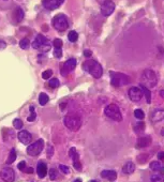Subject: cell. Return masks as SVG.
<instances>
[{
	"mask_svg": "<svg viewBox=\"0 0 164 182\" xmlns=\"http://www.w3.org/2000/svg\"><path fill=\"white\" fill-rule=\"evenodd\" d=\"M0 177L4 182H13L15 179V172L12 168L7 167L0 172Z\"/></svg>",
	"mask_w": 164,
	"mask_h": 182,
	"instance_id": "obj_11",
	"label": "cell"
},
{
	"mask_svg": "<svg viewBox=\"0 0 164 182\" xmlns=\"http://www.w3.org/2000/svg\"><path fill=\"white\" fill-rule=\"evenodd\" d=\"M43 148H44V140L43 139H39L36 142H32L28 146L27 148V153L30 156H38L40 153L42 152Z\"/></svg>",
	"mask_w": 164,
	"mask_h": 182,
	"instance_id": "obj_8",
	"label": "cell"
},
{
	"mask_svg": "<svg viewBox=\"0 0 164 182\" xmlns=\"http://www.w3.org/2000/svg\"><path fill=\"white\" fill-rule=\"evenodd\" d=\"M68 39H69L70 42H76V41L78 40V33L76 32V31H70L69 34H68Z\"/></svg>",
	"mask_w": 164,
	"mask_h": 182,
	"instance_id": "obj_23",
	"label": "cell"
},
{
	"mask_svg": "<svg viewBox=\"0 0 164 182\" xmlns=\"http://www.w3.org/2000/svg\"><path fill=\"white\" fill-rule=\"evenodd\" d=\"M6 47H7V43L4 42V41L0 40V50H4Z\"/></svg>",
	"mask_w": 164,
	"mask_h": 182,
	"instance_id": "obj_39",
	"label": "cell"
},
{
	"mask_svg": "<svg viewBox=\"0 0 164 182\" xmlns=\"http://www.w3.org/2000/svg\"><path fill=\"white\" fill-rule=\"evenodd\" d=\"M53 75V71L52 70H46L42 73V78L43 79H48L49 77Z\"/></svg>",
	"mask_w": 164,
	"mask_h": 182,
	"instance_id": "obj_33",
	"label": "cell"
},
{
	"mask_svg": "<svg viewBox=\"0 0 164 182\" xmlns=\"http://www.w3.org/2000/svg\"><path fill=\"white\" fill-rule=\"evenodd\" d=\"M64 2V0H42V6L49 11L56 10Z\"/></svg>",
	"mask_w": 164,
	"mask_h": 182,
	"instance_id": "obj_13",
	"label": "cell"
},
{
	"mask_svg": "<svg viewBox=\"0 0 164 182\" xmlns=\"http://www.w3.org/2000/svg\"><path fill=\"white\" fill-rule=\"evenodd\" d=\"M17 167H18V169H20V172H25V169H26V162H24V161H22L20 163H18V165H17Z\"/></svg>",
	"mask_w": 164,
	"mask_h": 182,
	"instance_id": "obj_37",
	"label": "cell"
},
{
	"mask_svg": "<svg viewBox=\"0 0 164 182\" xmlns=\"http://www.w3.org/2000/svg\"><path fill=\"white\" fill-rule=\"evenodd\" d=\"M32 47L36 48V50H41L42 53H47L50 50V43L43 34H38L36 40L33 41Z\"/></svg>",
	"mask_w": 164,
	"mask_h": 182,
	"instance_id": "obj_6",
	"label": "cell"
},
{
	"mask_svg": "<svg viewBox=\"0 0 164 182\" xmlns=\"http://www.w3.org/2000/svg\"><path fill=\"white\" fill-rule=\"evenodd\" d=\"M150 180L151 182H164V177L162 175H152Z\"/></svg>",
	"mask_w": 164,
	"mask_h": 182,
	"instance_id": "obj_28",
	"label": "cell"
},
{
	"mask_svg": "<svg viewBox=\"0 0 164 182\" xmlns=\"http://www.w3.org/2000/svg\"><path fill=\"white\" fill-rule=\"evenodd\" d=\"M142 79H143V83H144L142 85L147 87L148 89L152 88V87H156V85L158 83L157 74L152 70H145L143 72V75H142Z\"/></svg>",
	"mask_w": 164,
	"mask_h": 182,
	"instance_id": "obj_5",
	"label": "cell"
},
{
	"mask_svg": "<svg viewBox=\"0 0 164 182\" xmlns=\"http://www.w3.org/2000/svg\"><path fill=\"white\" fill-rule=\"evenodd\" d=\"M159 172H161V175H162V176H164V167H163V166L161 167V169H160V170H159Z\"/></svg>",
	"mask_w": 164,
	"mask_h": 182,
	"instance_id": "obj_44",
	"label": "cell"
},
{
	"mask_svg": "<svg viewBox=\"0 0 164 182\" xmlns=\"http://www.w3.org/2000/svg\"><path fill=\"white\" fill-rule=\"evenodd\" d=\"M69 156H71L73 160V166H74V168H75L77 172H81V170H82V164L79 162V154L77 153V151H76V149L74 147H72V148L69 150Z\"/></svg>",
	"mask_w": 164,
	"mask_h": 182,
	"instance_id": "obj_14",
	"label": "cell"
},
{
	"mask_svg": "<svg viewBox=\"0 0 164 182\" xmlns=\"http://www.w3.org/2000/svg\"><path fill=\"white\" fill-rule=\"evenodd\" d=\"M59 168H60V170H61V172H62V174H64V175H66V174H69V172H70L69 167H68L67 165H62V164H60Z\"/></svg>",
	"mask_w": 164,
	"mask_h": 182,
	"instance_id": "obj_36",
	"label": "cell"
},
{
	"mask_svg": "<svg viewBox=\"0 0 164 182\" xmlns=\"http://www.w3.org/2000/svg\"><path fill=\"white\" fill-rule=\"evenodd\" d=\"M59 85H60V83L57 78H53V79L49 80V83H48V86L50 87V88H53V89H54V88H57Z\"/></svg>",
	"mask_w": 164,
	"mask_h": 182,
	"instance_id": "obj_32",
	"label": "cell"
},
{
	"mask_svg": "<svg viewBox=\"0 0 164 182\" xmlns=\"http://www.w3.org/2000/svg\"><path fill=\"white\" fill-rule=\"evenodd\" d=\"M16 160V152H15V150L12 149L10 151V154H9V156H8V160H7V164H12V163L14 162Z\"/></svg>",
	"mask_w": 164,
	"mask_h": 182,
	"instance_id": "obj_24",
	"label": "cell"
},
{
	"mask_svg": "<svg viewBox=\"0 0 164 182\" xmlns=\"http://www.w3.org/2000/svg\"><path fill=\"white\" fill-rule=\"evenodd\" d=\"M15 22H16V24L17 23H20L22 20H23V18H24V11L20 9V8H17L16 9V11H15Z\"/></svg>",
	"mask_w": 164,
	"mask_h": 182,
	"instance_id": "obj_20",
	"label": "cell"
},
{
	"mask_svg": "<svg viewBox=\"0 0 164 182\" xmlns=\"http://www.w3.org/2000/svg\"><path fill=\"white\" fill-rule=\"evenodd\" d=\"M83 69L95 78H100L102 76V74H103V70H102V66H100V63L92 59L86 60L85 62L83 63Z\"/></svg>",
	"mask_w": 164,
	"mask_h": 182,
	"instance_id": "obj_1",
	"label": "cell"
},
{
	"mask_svg": "<svg viewBox=\"0 0 164 182\" xmlns=\"http://www.w3.org/2000/svg\"><path fill=\"white\" fill-rule=\"evenodd\" d=\"M63 123L70 131L76 132L82 126V118L76 114H68L63 118Z\"/></svg>",
	"mask_w": 164,
	"mask_h": 182,
	"instance_id": "obj_2",
	"label": "cell"
},
{
	"mask_svg": "<svg viewBox=\"0 0 164 182\" xmlns=\"http://www.w3.org/2000/svg\"><path fill=\"white\" fill-rule=\"evenodd\" d=\"M141 89H142V91H143V94H145V96H146L147 103L149 104V103L151 102V93H150V91H149V89H148L147 87L143 86V85H141Z\"/></svg>",
	"mask_w": 164,
	"mask_h": 182,
	"instance_id": "obj_21",
	"label": "cell"
},
{
	"mask_svg": "<svg viewBox=\"0 0 164 182\" xmlns=\"http://www.w3.org/2000/svg\"><path fill=\"white\" fill-rule=\"evenodd\" d=\"M160 94L164 98V90H161V91H160Z\"/></svg>",
	"mask_w": 164,
	"mask_h": 182,
	"instance_id": "obj_45",
	"label": "cell"
},
{
	"mask_svg": "<svg viewBox=\"0 0 164 182\" xmlns=\"http://www.w3.org/2000/svg\"><path fill=\"white\" fill-rule=\"evenodd\" d=\"M30 112H31V114H30V116L28 117L27 120H28L29 122H32L36 118V112H34V107H33V106H30Z\"/></svg>",
	"mask_w": 164,
	"mask_h": 182,
	"instance_id": "obj_29",
	"label": "cell"
},
{
	"mask_svg": "<svg viewBox=\"0 0 164 182\" xmlns=\"http://www.w3.org/2000/svg\"><path fill=\"white\" fill-rule=\"evenodd\" d=\"M75 68H76V60L74 58H71V59L67 60L64 63L60 64V73H61L62 76H67Z\"/></svg>",
	"mask_w": 164,
	"mask_h": 182,
	"instance_id": "obj_9",
	"label": "cell"
},
{
	"mask_svg": "<svg viewBox=\"0 0 164 182\" xmlns=\"http://www.w3.org/2000/svg\"><path fill=\"white\" fill-rule=\"evenodd\" d=\"M151 137L150 136H143L137 139V148H146L151 144Z\"/></svg>",
	"mask_w": 164,
	"mask_h": 182,
	"instance_id": "obj_16",
	"label": "cell"
},
{
	"mask_svg": "<svg viewBox=\"0 0 164 182\" xmlns=\"http://www.w3.org/2000/svg\"><path fill=\"white\" fill-rule=\"evenodd\" d=\"M54 56L56 58H61L62 57V50L61 48H55L54 50Z\"/></svg>",
	"mask_w": 164,
	"mask_h": 182,
	"instance_id": "obj_35",
	"label": "cell"
},
{
	"mask_svg": "<svg viewBox=\"0 0 164 182\" xmlns=\"http://www.w3.org/2000/svg\"><path fill=\"white\" fill-rule=\"evenodd\" d=\"M115 3L113 2L112 0H105L104 2L101 6V13L103 16H109L114 13L115 11Z\"/></svg>",
	"mask_w": 164,
	"mask_h": 182,
	"instance_id": "obj_10",
	"label": "cell"
},
{
	"mask_svg": "<svg viewBox=\"0 0 164 182\" xmlns=\"http://www.w3.org/2000/svg\"><path fill=\"white\" fill-rule=\"evenodd\" d=\"M106 117H108L109 119L114 120V121H121L122 120V115L120 113V109L116 104H109L106 106V108L104 110Z\"/></svg>",
	"mask_w": 164,
	"mask_h": 182,
	"instance_id": "obj_7",
	"label": "cell"
},
{
	"mask_svg": "<svg viewBox=\"0 0 164 182\" xmlns=\"http://www.w3.org/2000/svg\"><path fill=\"white\" fill-rule=\"evenodd\" d=\"M111 83L115 87H122L131 83V78L122 73L111 72Z\"/></svg>",
	"mask_w": 164,
	"mask_h": 182,
	"instance_id": "obj_3",
	"label": "cell"
},
{
	"mask_svg": "<svg viewBox=\"0 0 164 182\" xmlns=\"http://www.w3.org/2000/svg\"><path fill=\"white\" fill-rule=\"evenodd\" d=\"M134 116H135L136 119L143 120L145 118V113L142 110V109H135L134 110Z\"/></svg>",
	"mask_w": 164,
	"mask_h": 182,
	"instance_id": "obj_27",
	"label": "cell"
},
{
	"mask_svg": "<svg viewBox=\"0 0 164 182\" xmlns=\"http://www.w3.org/2000/svg\"><path fill=\"white\" fill-rule=\"evenodd\" d=\"M48 102V96L46 93H40L39 96V103L40 105H45L46 103Z\"/></svg>",
	"mask_w": 164,
	"mask_h": 182,
	"instance_id": "obj_26",
	"label": "cell"
},
{
	"mask_svg": "<svg viewBox=\"0 0 164 182\" xmlns=\"http://www.w3.org/2000/svg\"><path fill=\"white\" fill-rule=\"evenodd\" d=\"M158 160L164 161V152H163V151H161V152L158 153Z\"/></svg>",
	"mask_w": 164,
	"mask_h": 182,
	"instance_id": "obj_40",
	"label": "cell"
},
{
	"mask_svg": "<svg viewBox=\"0 0 164 182\" xmlns=\"http://www.w3.org/2000/svg\"><path fill=\"white\" fill-rule=\"evenodd\" d=\"M26 172V174H32L33 169L31 168V167H26V169H25V172Z\"/></svg>",
	"mask_w": 164,
	"mask_h": 182,
	"instance_id": "obj_42",
	"label": "cell"
},
{
	"mask_svg": "<svg viewBox=\"0 0 164 182\" xmlns=\"http://www.w3.org/2000/svg\"><path fill=\"white\" fill-rule=\"evenodd\" d=\"M36 172H38V176L40 178H44L46 176V172H47V165L45 163L40 162L36 166Z\"/></svg>",
	"mask_w": 164,
	"mask_h": 182,
	"instance_id": "obj_18",
	"label": "cell"
},
{
	"mask_svg": "<svg viewBox=\"0 0 164 182\" xmlns=\"http://www.w3.org/2000/svg\"><path fill=\"white\" fill-rule=\"evenodd\" d=\"M53 147L50 145H48V156H52V154H53Z\"/></svg>",
	"mask_w": 164,
	"mask_h": 182,
	"instance_id": "obj_43",
	"label": "cell"
},
{
	"mask_svg": "<svg viewBox=\"0 0 164 182\" xmlns=\"http://www.w3.org/2000/svg\"><path fill=\"white\" fill-rule=\"evenodd\" d=\"M149 167H150V169L153 170V172H159L161 169V167H162V164H161V162H159V161H153V162L150 163Z\"/></svg>",
	"mask_w": 164,
	"mask_h": 182,
	"instance_id": "obj_22",
	"label": "cell"
},
{
	"mask_svg": "<svg viewBox=\"0 0 164 182\" xmlns=\"http://www.w3.org/2000/svg\"><path fill=\"white\" fill-rule=\"evenodd\" d=\"M143 96H144L143 91L138 87H132L129 90V98H130V100H131L132 102H138V101H141Z\"/></svg>",
	"mask_w": 164,
	"mask_h": 182,
	"instance_id": "obj_12",
	"label": "cell"
},
{
	"mask_svg": "<svg viewBox=\"0 0 164 182\" xmlns=\"http://www.w3.org/2000/svg\"><path fill=\"white\" fill-rule=\"evenodd\" d=\"M135 170V164L132 162L125 163V165L122 166V172L125 175H131L132 172H134Z\"/></svg>",
	"mask_w": 164,
	"mask_h": 182,
	"instance_id": "obj_19",
	"label": "cell"
},
{
	"mask_svg": "<svg viewBox=\"0 0 164 182\" xmlns=\"http://www.w3.org/2000/svg\"><path fill=\"white\" fill-rule=\"evenodd\" d=\"M91 55H92V53L90 52V50H85V52H84V56L87 57V58H90Z\"/></svg>",
	"mask_w": 164,
	"mask_h": 182,
	"instance_id": "obj_41",
	"label": "cell"
},
{
	"mask_svg": "<svg viewBox=\"0 0 164 182\" xmlns=\"http://www.w3.org/2000/svg\"><path fill=\"white\" fill-rule=\"evenodd\" d=\"M137 129H141L142 131L145 129V123L144 122H138L137 124H136V128H135V130H137Z\"/></svg>",
	"mask_w": 164,
	"mask_h": 182,
	"instance_id": "obj_38",
	"label": "cell"
},
{
	"mask_svg": "<svg viewBox=\"0 0 164 182\" xmlns=\"http://www.w3.org/2000/svg\"><path fill=\"white\" fill-rule=\"evenodd\" d=\"M49 178H50L52 181L57 180V179L59 178V172H58V170L55 168L50 169V170H49Z\"/></svg>",
	"mask_w": 164,
	"mask_h": 182,
	"instance_id": "obj_25",
	"label": "cell"
},
{
	"mask_svg": "<svg viewBox=\"0 0 164 182\" xmlns=\"http://www.w3.org/2000/svg\"><path fill=\"white\" fill-rule=\"evenodd\" d=\"M29 45H30V42H29V40H28L27 38L23 39V40L20 41V46L22 47L23 50H27V48H29Z\"/></svg>",
	"mask_w": 164,
	"mask_h": 182,
	"instance_id": "obj_30",
	"label": "cell"
},
{
	"mask_svg": "<svg viewBox=\"0 0 164 182\" xmlns=\"http://www.w3.org/2000/svg\"><path fill=\"white\" fill-rule=\"evenodd\" d=\"M54 46H55V48H61L62 47V41L60 39H55L54 40Z\"/></svg>",
	"mask_w": 164,
	"mask_h": 182,
	"instance_id": "obj_34",
	"label": "cell"
},
{
	"mask_svg": "<svg viewBox=\"0 0 164 182\" xmlns=\"http://www.w3.org/2000/svg\"><path fill=\"white\" fill-rule=\"evenodd\" d=\"M89 182H98V181H95V180H91V181H89Z\"/></svg>",
	"mask_w": 164,
	"mask_h": 182,
	"instance_id": "obj_47",
	"label": "cell"
},
{
	"mask_svg": "<svg viewBox=\"0 0 164 182\" xmlns=\"http://www.w3.org/2000/svg\"><path fill=\"white\" fill-rule=\"evenodd\" d=\"M13 126H14V128H15V129L20 130V129H23L24 123H23V121H22V120H20V119H14V121H13Z\"/></svg>",
	"mask_w": 164,
	"mask_h": 182,
	"instance_id": "obj_31",
	"label": "cell"
},
{
	"mask_svg": "<svg viewBox=\"0 0 164 182\" xmlns=\"http://www.w3.org/2000/svg\"><path fill=\"white\" fill-rule=\"evenodd\" d=\"M74 182H82V180H81V179H76V180Z\"/></svg>",
	"mask_w": 164,
	"mask_h": 182,
	"instance_id": "obj_46",
	"label": "cell"
},
{
	"mask_svg": "<svg viewBox=\"0 0 164 182\" xmlns=\"http://www.w3.org/2000/svg\"><path fill=\"white\" fill-rule=\"evenodd\" d=\"M101 177L104 179H107L109 181H114L117 178V172L115 170H103L101 172Z\"/></svg>",
	"mask_w": 164,
	"mask_h": 182,
	"instance_id": "obj_17",
	"label": "cell"
},
{
	"mask_svg": "<svg viewBox=\"0 0 164 182\" xmlns=\"http://www.w3.org/2000/svg\"><path fill=\"white\" fill-rule=\"evenodd\" d=\"M17 138L20 139V142L24 145H30V142L32 140V136L28 131L23 130L17 133Z\"/></svg>",
	"mask_w": 164,
	"mask_h": 182,
	"instance_id": "obj_15",
	"label": "cell"
},
{
	"mask_svg": "<svg viewBox=\"0 0 164 182\" xmlns=\"http://www.w3.org/2000/svg\"><path fill=\"white\" fill-rule=\"evenodd\" d=\"M52 24L53 27L57 31H59V32L66 31L69 28V20H68V17L64 14H58V15H56V16L53 18Z\"/></svg>",
	"mask_w": 164,
	"mask_h": 182,
	"instance_id": "obj_4",
	"label": "cell"
}]
</instances>
